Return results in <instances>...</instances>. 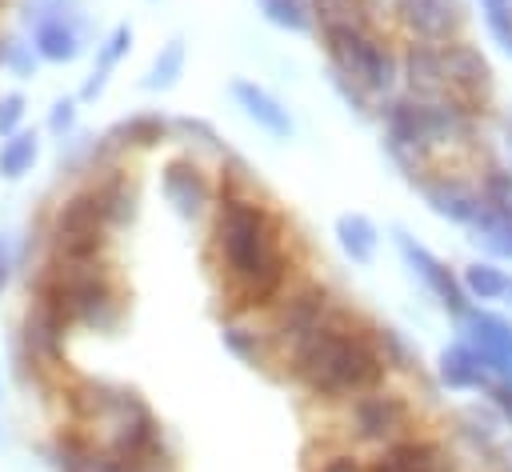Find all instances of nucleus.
Here are the masks:
<instances>
[{"mask_svg": "<svg viewBox=\"0 0 512 472\" xmlns=\"http://www.w3.org/2000/svg\"><path fill=\"white\" fill-rule=\"evenodd\" d=\"M212 244L228 276V300L236 316L264 312L288 292L292 252L284 248L280 220L268 212V204L252 200L248 192L220 196Z\"/></svg>", "mask_w": 512, "mask_h": 472, "instance_id": "nucleus-1", "label": "nucleus"}, {"mask_svg": "<svg viewBox=\"0 0 512 472\" xmlns=\"http://www.w3.org/2000/svg\"><path fill=\"white\" fill-rule=\"evenodd\" d=\"M288 376L316 400H356L384 388L388 364L376 344V320L336 304L300 344L288 348Z\"/></svg>", "mask_w": 512, "mask_h": 472, "instance_id": "nucleus-2", "label": "nucleus"}, {"mask_svg": "<svg viewBox=\"0 0 512 472\" xmlns=\"http://www.w3.org/2000/svg\"><path fill=\"white\" fill-rule=\"evenodd\" d=\"M480 112L456 96L444 100H416V96H380V128L388 160L408 176V184L432 168L436 152L468 148L480 132Z\"/></svg>", "mask_w": 512, "mask_h": 472, "instance_id": "nucleus-3", "label": "nucleus"}, {"mask_svg": "<svg viewBox=\"0 0 512 472\" xmlns=\"http://www.w3.org/2000/svg\"><path fill=\"white\" fill-rule=\"evenodd\" d=\"M316 32H320V44L328 56V72L348 76L368 96H392V88L400 80V56L372 32L368 16L328 20V24H316Z\"/></svg>", "mask_w": 512, "mask_h": 472, "instance_id": "nucleus-4", "label": "nucleus"}, {"mask_svg": "<svg viewBox=\"0 0 512 472\" xmlns=\"http://www.w3.org/2000/svg\"><path fill=\"white\" fill-rule=\"evenodd\" d=\"M108 232L112 224H108L104 196L96 184L68 192L48 220V240H52L56 260H104Z\"/></svg>", "mask_w": 512, "mask_h": 472, "instance_id": "nucleus-5", "label": "nucleus"}, {"mask_svg": "<svg viewBox=\"0 0 512 472\" xmlns=\"http://www.w3.org/2000/svg\"><path fill=\"white\" fill-rule=\"evenodd\" d=\"M408 424H412V404L396 388H372V392L348 400V432L360 444L384 448V444L408 436Z\"/></svg>", "mask_w": 512, "mask_h": 472, "instance_id": "nucleus-6", "label": "nucleus"}, {"mask_svg": "<svg viewBox=\"0 0 512 472\" xmlns=\"http://www.w3.org/2000/svg\"><path fill=\"white\" fill-rule=\"evenodd\" d=\"M392 240H396V252L404 256V264L412 268V276L428 288V296L452 316V320H464L468 316V308H472V300H468V292H464V284H460V272H452L432 248H424L416 236H408L404 228H392Z\"/></svg>", "mask_w": 512, "mask_h": 472, "instance_id": "nucleus-7", "label": "nucleus"}, {"mask_svg": "<svg viewBox=\"0 0 512 472\" xmlns=\"http://www.w3.org/2000/svg\"><path fill=\"white\" fill-rule=\"evenodd\" d=\"M332 308H336V292L320 280H304V284L288 288L272 304V340L284 344V348L300 344Z\"/></svg>", "mask_w": 512, "mask_h": 472, "instance_id": "nucleus-8", "label": "nucleus"}, {"mask_svg": "<svg viewBox=\"0 0 512 472\" xmlns=\"http://www.w3.org/2000/svg\"><path fill=\"white\" fill-rule=\"evenodd\" d=\"M412 188L424 196V204H428L440 220L460 224V228H468V224L480 216V208H484L480 184H476V180H464L460 172L428 168V172H420V176L412 180Z\"/></svg>", "mask_w": 512, "mask_h": 472, "instance_id": "nucleus-9", "label": "nucleus"}, {"mask_svg": "<svg viewBox=\"0 0 512 472\" xmlns=\"http://www.w3.org/2000/svg\"><path fill=\"white\" fill-rule=\"evenodd\" d=\"M396 24L408 32V40H424V44H448L456 36H464L468 12L464 0H392Z\"/></svg>", "mask_w": 512, "mask_h": 472, "instance_id": "nucleus-10", "label": "nucleus"}, {"mask_svg": "<svg viewBox=\"0 0 512 472\" xmlns=\"http://www.w3.org/2000/svg\"><path fill=\"white\" fill-rule=\"evenodd\" d=\"M444 68H448V96L472 104V108H484L496 92V72H492V60L464 36L448 40L444 44Z\"/></svg>", "mask_w": 512, "mask_h": 472, "instance_id": "nucleus-11", "label": "nucleus"}, {"mask_svg": "<svg viewBox=\"0 0 512 472\" xmlns=\"http://www.w3.org/2000/svg\"><path fill=\"white\" fill-rule=\"evenodd\" d=\"M160 192H164V200L172 204V212L180 220H200L204 208L212 204V180L192 156H176V160L164 164Z\"/></svg>", "mask_w": 512, "mask_h": 472, "instance_id": "nucleus-12", "label": "nucleus"}, {"mask_svg": "<svg viewBox=\"0 0 512 472\" xmlns=\"http://www.w3.org/2000/svg\"><path fill=\"white\" fill-rule=\"evenodd\" d=\"M400 80H404V96H416V100H444V96H448L444 44L408 40L404 52H400Z\"/></svg>", "mask_w": 512, "mask_h": 472, "instance_id": "nucleus-13", "label": "nucleus"}, {"mask_svg": "<svg viewBox=\"0 0 512 472\" xmlns=\"http://www.w3.org/2000/svg\"><path fill=\"white\" fill-rule=\"evenodd\" d=\"M228 96L236 100V108H240L256 128H264V132L276 136V140H292L296 124H292L288 108H284L264 84H256V80H248V76H232V80H228Z\"/></svg>", "mask_w": 512, "mask_h": 472, "instance_id": "nucleus-14", "label": "nucleus"}, {"mask_svg": "<svg viewBox=\"0 0 512 472\" xmlns=\"http://www.w3.org/2000/svg\"><path fill=\"white\" fill-rule=\"evenodd\" d=\"M368 472H452V456L428 436H400L376 452Z\"/></svg>", "mask_w": 512, "mask_h": 472, "instance_id": "nucleus-15", "label": "nucleus"}, {"mask_svg": "<svg viewBox=\"0 0 512 472\" xmlns=\"http://www.w3.org/2000/svg\"><path fill=\"white\" fill-rule=\"evenodd\" d=\"M436 376L452 392H488V384H492L488 368L480 364V352L468 340H456L436 356Z\"/></svg>", "mask_w": 512, "mask_h": 472, "instance_id": "nucleus-16", "label": "nucleus"}, {"mask_svg": "<svg viewBox=\"0 0 512 472\" xmlns=\"http://www.w3.org/2000/svg\"><path fill=\"white\" fill-rule=\"evenodd\" d=\"M172 132V120H164L160 112H132L124 120H116L104 140L116 148V152H148V148H160Z\"/></svg>", "mask_w": 512, "mask_h": 472, "instance_id": "nucleus-17", "label": "nucleus"}, {"mask_svg": "<svg viewBox=\"0 0 512 472\" xmlns=\"http://www.w3.org/2000/svg\"><path fill=\"white\" fill-rule=\"evenodd\" d=\"M32 48L40 60H52V64H68L80 56V32L68 16H40L36 20V32H32Z\"/></svg>", "mask_w": 512, "mask_h": 472, "instance_id": "nucleus-18", "label": "nucleus"}, {"mask_svg": "<svg viewBox=\"0 0 512 472\" xmlns=\"http://www.w3.org/2000/svg\"><path fill=\"white\" fill-rule=\"evenodd\" d=\"M336 244L344 248V256L352 264H372V256L380 248V232L364 212H340L336 216Z\"/></svg>", "mask_w": 512, "mask_h": 472, "instance_id": "nucleus-19", "label": "nucleus"}, {"mask_svg": "<svg viewBox=\"0 0 512 472\" xmlns=\"http://www.w3.org/2000/svg\"><path fill=\"white\" fill-rule=\"evenodd\" d=\"M96 188H100V196H104V212H108V224H112V228H128V224L136 220V188H132L128 172L116 164V168L100 172Z\"/></svg>", "mask_w": 512, "mask_h": 472, "instance_id": "nucleus-20", "label": "nucleus"}, {"mask_svg": "<svg viewBox=\"0 0 512 472\" xmlns=\"http://www.w3.org/2000/svg\"><path fill=\"white\" fill-rule=\"evenodd\" d=\"M508 280H512V272H508V268H500V260H488V256H480V260L464 264V272H460V284H464L468 300H480V304L504 300Z\"/></svg>", "mask_w": 512, "mask_h": 472, "instance_id": "nucleus-21", "label": "nucleus"}, {"mask_svg": "<svg viewBox=\"0 0 512 472\" xmlns=\"http://www.w3.org/2000/svg\"><path fill=\"white\" fill-rule=\"evenodd\" d=\"M220 344H224L240 364H248V368H264V364H268L264 332H256V328H248V324H240V320H228V324L220 328Z\"/></svg>", "mask_w": 512, "mask_h": 472, "instance_id": "nucleus-22", "label": "nucleus"}, {"mask_svg": "<svg viewBox=\"0 0 512 472\" xmlns=\"http://www.w3.org/2000/svg\"><path fill=\"white\" fill-rule=\"evenodd\" d=\"M184 60H188V48H184V40H180V36H172V40L156 52V60H152V72H148L144 88H152V92H168V88H176V80L184 76Z\"/></svg>", "mask_w": 512, "mask_h": 472, "instance_id": "nucleus-23", "label": "nucleus"}, {"mask_svg": "<svg viewBox=\"0 0 512 472\" xmlns=\"http://www.w3.org/2000/svg\"><path fill=\"white\" fill-rule=\"evenodd\" d=\"M36 152H40V140L36 132H16L0 144V176L4 180H20L32 164H36Z\"/></svg>", "mask_w": 512, "mask_h": 472, "instance_id": "nucleus-24", "label": "nucleus"}, {"mask_svg": "<svg viewBox=\"0 0 512 472\" xmlns=\"http://www.w3.org/2000/svg\"><path fill=\"white\" fill-rule=\"evenodd\" d=\"M476 184H480V192H484L488 204L512 208V164H504V160H480Z\"/></svg>", "mask_w": 512, "mask_h": 472, "instance_id": "nucleus-25", "label": "nucleus"}, {"mask_svg": "<svg viewBox=\"0 0 512 472\" xmlns=\"http://www.w3.org/2000/svg\"><path fill=\"white\" fill-rule=\"evenodd\" d=\"M256 4H260L264 20L276 24V28H284V32H312L316 28L308 0H256Z\"/></svg>", "mask_w": 512, "mask_h": 472, "instance_id": "nucleus-26", "label": "nucleus"}, {"mask_svg": "<svg viewBox=\"0 0 512 472\" xmlns=\"http://www.w3.org/2000/svg\"><path fill=\"white\" fill-rule=\"evenodd\" d=\"M172 132H176V136H184L188 144H196V148L212 152L216 160H228V156H232V152H228V144L220 140V132H216L208 120H200V116H176V120H172Z\"/></svg>", "mask_w": 512, "mask_h": 472, "instance_id": "nucleus-27", "label": "nucleus"}, {"mask_svg": "<svg viewBox=\"0 0 512 472\" xmlns=\"http://www.w3.org/2000/svg\"><path fill=\"white\" fill-rule=\"evenodd\" d=\"M480 16L492 44L512 60V0H480Z\"/></svg>", "mask_w": 512, "mask_h": 472, "instance_id": "nucleus-28", "label": "nucleus"}, {"mask_svg": "<svg viewBox=\"0 0 512 472\" xmlns=\"http://www.w3.org/2000/svg\"><path fill=\"white\" fill-rule=\"evenodd\" d=\"M376 344H380V356H384L388 372H408L412 364H420L416 352H412V344L404 340V332H396L388 324H376Z\"/></svg>", "mask_w": 512, "mask_h": 472, "instance_id": "nucleus-29", "label": "nucleus"}, {"mask_svg": "<svg viewBox=\"0 0 512 472\" xmlns=\"http://www.w3.org/2000/svg\"><path fill=\"white\" fill-rule=\"evenodd\" d=\"M128 48H132V28H128V24H116V28L104 36V44H96V64H92V68L112 72V68L124 60Z\"/></svg>", "mask_w": 512, "mask_h": 472, "instance_id": "nucleus-30", "label": "nucleus"}, {"mask_svg": "<svg viewBox=\"0 0 512 472\" xmlns=\"http://www.w3.org/2000/svg\"><path fill=\"white\" fill-rule=\"evenodd\" d=\"M328 80H332V88L340 92V100H344L356 116H368V112H372V96H368L360 84H352L348 76H336V72H328Z\"/></svg>", "mask_w": 512, "mask_h": 472, "instance_id": "nucleus-31", "label": "nucleus"}, {"mask_svg": "<svg viewBox=\"0 0 512 472\" xmlns=\"http://www.w3.org/2000/svg\"><path fill=\"white\" fill-rule=\"evenodd\" d=\"M20 120H24V96L20 92L0 96V136H16Z\"/></svg>", "mask_w": 512, "mask_h": 472, "instance_id": "nucleus-32", "label": "nucleus"}, {"mask_svg": "<svg viewBox=\"0 0 512 472\" xmlns=\"http://www.w3.org/2000/svg\"><path fill=\"white\" fill-rule=\"evenodd\" d=\"M484 396H488V404L496 408L500 424H508V428H512V380H492Z\"/></svg>", "mask_w": 512, "mask_h": 472, "instance_id": "nucleus-33", "label": "nucleus"}, {"mask_svg": "<svg viewBox=\"0 0 512 472\" xmlns=\"http://www.w3.org/2000/svg\"><path fill=\"white\" fill-rule=\"evenodd\" d=\"M4 64L16 72V76H28L32 68H36V48L32 44H4Z\"/></svg>", "mask_w": 512, "mask_h": 472, "instance_id": "nucleus-34", "label": "nucleus"}, {"mask_svg": "<svg viewBox=\"0 0 512 472\" xmlns=\"http://www.w3.org/2000/svg\"><path fill=\"white\" fill-rule=\"evenodd\" d=\"M72 124H76V100H72V96H64V100H56V104H52V112H48V128H52L56 136H68V132H72Z\"/></svg>", "mask_w": 512, "mask_h": 472, "instance_id": "nucleus-35", "label": "nucleus"}, {"mask_svg": "<svg viewBox=\"0 0 512 472\" xmlns=\"http://www.w3.org/2000/svg\"><path fill=\"white\" fill-rule=\"evenodd\" d=\"M104 84H108V72L104 68H92L88 80H84V88H80V100H96L104 92Z\"/></svg>", "mask_w": 512, "mask_h": 472, "instance_id": "nucleus-36", "label": "nucleus"}, {"mask_svg": "<svg viewBox=\"0 0 512 472\" xmlns=\"http://www.w3.org/2000/svg\"><path fill=\"white\" fill-rule=\"evenodd\" d=\"M316 472H360V464H356L348 452H340V456H328V460H324Z\"/></svg>", "mask_w": 512, "mask_h": 472, "instance_id": "nucleus-37", "label": "nucleus"}, {"mask_svg": "<svg viewBox=\"0 0 512 472\" xmlns=\"http://www.w3.org/2000/svg\"><path fill=\"white\" fill-rule=\"evenodd\" d=\"M8 276H12V252H8V244L0 240V288L8 284Z\"/></svg>", "mask_w": 512, "mask_h": 472, "instance_id": "nucleus-38", "label": "nucleus"}, {"mask_svg": "<svg viewBox=\"0 0 512 472\" xmlns=\"http://www.w3.org/2000/svg\"><path fill=\"white\" fill-rule=\"evenodd\" d=\"M500 140H504V148L512 156V112H500Z\"/></svg>", "mask_w": 512, "mask_h": 472, "instance_id": "nucleus-39", "label": "nucleus"}, {"mask_svg": "<svg viewBox=\"0 0 512 472\" xmlns=\"http://www.w3.org/2000/svg\"><path fill=\"white\" fill-rule=\"evenodd\" d=\"M504 304L512 308V280H508V292H504Z\"/></svg>", "mask_w": 512, "mask_h": 472, "instance_id": "nucleus-40", "label": "nucleus"}]
</instances>
